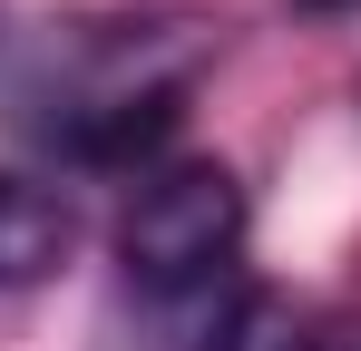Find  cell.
<instances>
[{
    "mask_svg": "<svg viewBox=\"0 0 361 351\" xmlns=\"http://www.w3.org/2000/svg\"><path fill=\"white\" fill-rule=\"evenodd\" d=\"M235 244H244V185L225 166H166V176H147L137 205H127V225H118L127 273L157 283V292L205 283Z\"/></svg>",
    "mask_w": 361,
    "mask_h": 351,
    "instance_id": "6da1fadb",
    "label": "cell"
},
{
    "mask_svg": "<svg viewBox=\"0 0 361 351\" xmlns=\"http://www.w3.org/2000/svg\"><path fill=\"white\" fill-rule=\"evenodd\" d=\"M68 244H78V215H68V195L30 185V176H0V292L49 283V273L68 264Z\"/></svg>",
    "mask_w": 361,
    "mask_h": 351,
    "instance_id": "7a4b0ae2",
    "label": "cell"
},
{
    "mask_svg": "<svg viewBox=\"0 0 361 351\" xmlns=\"http://www.w3.org/2000/svg\"><path fill=\"white\" fill-rule=\"evenodd\" d=\"M215 351H312V332L293 322V302H274V292H244L235 312L215 322Z\"/></svg>",
    "mask_w": 361,
    "mask_h": 351,
    "instance_id": "3957f363",
    "label": "cell"
},
{
    "mask_svg": "<svg viewBox=\"0 0 361 351\" xmlns=\"http://www.w3.org/2000/svg\"><path fill=\"white\" fill-rule=\"evenodd\" d=\"M312 351H361V322H342V332H322Z\"/></svg>",
    "mask_w": 361,
    "mask_h": 351,
    "instance_id": "277c9868",
    "label": "cell"
}]
</instances>
